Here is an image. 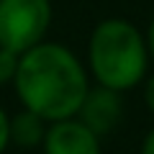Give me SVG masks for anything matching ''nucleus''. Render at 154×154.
Masks as SVG:
<instances>
[{"label":"nucleus","mask_w":154,"mask_h":154,"mask_svg":"<svg viewBox=\"0 0 154 154\" xmlns=\"http://www.w3.org/2000/svg\"><path fill=\"white\" fill-rule=\"evenodd\" d=\"M93 88L85 62L59 41H41L18 54L13 90L21 108L54 123L77 116L88 90Z\"/></svg>","instance_id":"obj_1"},{"label":"nucleus","mask_w":154,"mask_h":154,"mask_svg":"<svg viewBox=\"0 0 154 154\" xmlns=\"http://www.w3.org/2000/svg\"><path fill=\"white\" fill-rule=\"evenodd\" d=\"M149 49L144 31L134 21L121 16L103 18L88 36V59L93 85L128 93L144 82L149 75Z\"/></svg>","instance_id":"obj_2"},{"label":"nucleus","mask_w":154,"mask_h":154,"mask_svg":"<svg viewBox=\"0 0 154 154\" xmlns=\"http://www.w3.org/2000/svg\"><path fill=\"white\" fill-rule=\"evenodd\" d=\"M54 8L51 0H0V49L13 54L46 41Z\"/></svg>","instance_id":"obj_3"},{"label":"nucleus","mask_w":154,"mask_h":154,"mask_svg":"<svg viewBox=\"0 0 154 154\" xmlns=\"http://www.w3.org/2000/svg\"><path fill=\"white\" fill-rule=\"evenodd\" d=\"M103 139L77 116L49 123L41 154H103Z\"/></svg>","instance_id":"obj_4"},{"label":"nucleus","mask_w":154,"mask_h":154,"mask_svg":"<svg viewBox=\"0 0 154 154\" xmlns=\"http://www.w3.org/2000/svg\"><path fill=\"white\" fill-rule=\"evenodd\" d=\"M77 118L88 123L100 139L113 134L123 118V93L93 85L85 95L80 110H77Z\"/></svg>","instance_id":"obj_5"},{"label":"nucleus","mask_w":154,"mask_h":154,"mask_svg":"<svg viewBox=\"0 0 154 154\" xmlns=\"http://www.w3.org/2000/svg\"><path fill=\"white\" fill-rule=\"evenodd\" d=\"M49 121H44L38 113L21 108L16 116H11V146L18 149H41L46 136Z\"/></svg>","instance_id":"obj_6"},{"label":"nucleus","mask_w":154,"mask_h":154,"mask_svg":"<svg viewBox=\"0 0 154 154\" xmlns=\"http://www.w3.org/2000/svg\"><path fill=\"white\" fill-rule=\"evenodd\" d=\"M16 67H18V54H13L8 49H0V88L13 85Z\"/></svg>","instance_id":"obj_7"},{"label":"nucleus","mask_w":154,"mask_h":154,"mask_svg":"<svg viewBox=\"0 0 154 154\" xmlns=\"http://www.w3.org/2000/svg\"><path fill=\"white\" fill-rule=\"evenodd\" d=\"M139 88H141V100H144V105H146V110L154 116V69L144 77V82L139 85Z\"/></svg>","instance_id":"obj_8"},{"label":"nucleus","mask_w":154,"mask_h":154,"mask_svg":"<svg viewBox=\"0 0 154 154\" xmlns=\"http://www.w3.org/2000/svg\"><path fill=\"white\" fill-rule=\"evenodd\" d=\"M8 146H11V116L0 105V154H5Z\"/></svg>","instance_id":"obj_9"},{"label":"nucleus","mask_w":154,"mask_h":154,"mask_svg":"<svg viewBox=\"0 0 154 154\" xmlns=\"http://www.w3.org/2000/svg\"><path fill=\"white\" fill-rule=\"evenodd\" d=\"M139 154H154V126L144 134L141 139V146H139Z\"/></svg>","instance_id":"obj_10"},{"label":"nucleus","mask_w":154,"mask_h":154,"mask_svg":"<svg viewBox=\"0 0 154 154\" xmlns=\"http://www.w3.org/2000/svg\"><path fill=\"white\" fill-rule=\"evenodd\" d=\"M144 38H146V49H149V59H152V64H154V18H152V21H149L146 31H144Z\"/></svg>","instance_id":"obj_11"}]
</instances>
